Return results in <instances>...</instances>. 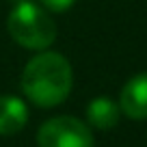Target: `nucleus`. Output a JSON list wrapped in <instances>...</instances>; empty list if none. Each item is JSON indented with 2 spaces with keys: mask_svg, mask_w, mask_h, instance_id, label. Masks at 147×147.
I'll list each match as a JSON object with an SVG mask.
<instances>
[{
  "mask_svg": "<svg viewBox=\"0 0 147 147\" xmlns=\"http://www.w3.org/2000/svg\"><path fill=\"white\" fill-rule=\"evenodd\" d=\"M74 84L71 65L59 52L41 50L22 71V91L32 104L52 108L67 100Z\"/></svg>",
  "mask_w": 147,
  "mask_h": 147,
  "instance_id": "nucleus-1",
  "label": "nucleus"
},
{
  "mask_svg": "<svg viewBox=\"0 0 147 147\" xmlns=\"http://www.w3.org/2000/svg\"><path fill=\"white\" fill-rule=\"evenodd\" d=\"M7 28L15 43L35 52L48 50L56 39L54 20L46 9H41L30 0H20L13 7L7 20Z\"/></svg>",
  "mask_w": 147,
  "mask_h": 147,
  "instance_id": "nucleus-2",
  "label": "nucleus"
},
{
  "mask_svg": "<svg viewBox=\"0 0 147 147\" xmlns=\"http://www.w3.org/2000/svg\"><path fill=\"white\" fill-rule=\"evenodd\" d=\"M39 147H93V134L76 117L61 115L48 119L37 132Z\"/></svg>",
  "mask_w": 147,
  "mask_h": 147,
  "instance_id": "nucleus-3",
  "label": "nucleus"
},
{
  "mask_svg": "<svg viewBox=\"0 0 147 147\" xmlns=\"http://www.w3.org/2000/svg\"><path fill=\"white\" fill-rule=\"evenodd\" d=\"M119 108L130 119H147V74H136L123 84Z\"/></svg>",
  "mask_w": 147,
  "mask_h": 147,
  "instance_id": "nucleus-4",
  "label": "nucleus"
},
{
  "mask_svg": "<svg viewBox=\"0 0 147 147\" xmlns=\"http://www.w3.org/2000/svg\"><path fill=\"white\" fill-rule=\"evenodd\" d=\"M28 121V108L24 100L15 95H0V136L18 134Z\"/></svg>",
  "mask_w": 147,
  "mask_h": 147,
  "instance_id": "nucleus-5",
  "label": "nucleus"
},
{
  "mask_svg": "<svg viewBox=\"0 0 147 147\" xmlns=\"http://www.w3.org/2000/svg\"><path fill=\"white\" fill-rule=\"evenodd\" d=\"M119 117H121V108H119V104H115L110 97L100 95V97H95V100H91L89 106H87V119H89V123H91L93 128H97V130L115 128V125L119 123Z\"/></svg>",
  "mask_w": 147,
  "mask_h": 147,
  "instance_id": "nucleus-6",
  "label": "nucleus"
},
{
  "mask_svg": "<svg viewBox=\"0 0 147 147\" xmlns=\"http://www.w3.org/2000/svg\"><path fill=\"white\" fill-rule=\"evenodd\" d=\"M48 11H54V13H65L69 7L76 2V0H39Z\"/></svg>",
  "mask_w": 147,
  "mask_h": 147,
  "instance_id": "nucleus-7",
  "label": "nucleus"
}]
</instances>
